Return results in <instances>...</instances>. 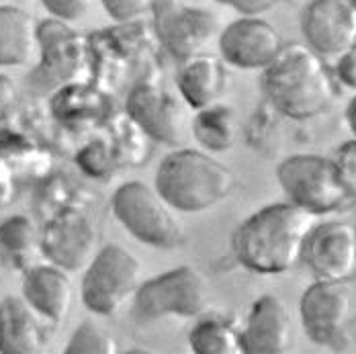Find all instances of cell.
Returning <instances> with one entry per match:
<instances>
[{
  "label": "cell",
  "instance_id": "obj_1",
  "mask_svg": "<svg viewBox=\"0 0 356 354\" xmlns=\"http://www.w3.org/2000/svg\"><path fill=\"white\" fill-rule=\"evenodd\" d=\"M314 213L295 203H273L244 219L232 238L238 262L256 275H283L301 262L303 246L316 227Z\"/></svg>",
  "mask_w": 356,
  "mask_h": 354
},
{
  "label": "cell",
  "instance_id": "obj_2",
  "mask_svg": "<svg viewBox=\"0 0 356 354\" xmlns=\"http://www.w3.org/2000/svg\"><path fill=\"white\" fill-rule=\"evenodd\" d=\"M262 90L270 105L295 121L323 115L336 99V86L320 54L309 45L289 43L262 70Z\"/></svg>",
  "mask_w": 356,
  "mask_h": 354
},
{
  "label": "cell",
  "instance_id": "obj_3",
  "mask_svg": "<svg viewBox=\"0 0 356 354\" xmlns=\"http://www.w3.org/2000/svg\"><path fill=\"white\" fill-rule=\"evenodd\" d=\"M156 191L178 213H201L221 203L234 188V175L213 156L182 147L156 170Z\"/></svg>",
  "mask_w": 356,
  "mask_h": 354
},
{
  "label": "cell",
  "instance_id": "obj_4",
  "mask_svg": "<svg viewBox=\"0 0 356 354\" xmlns=\"http://www.w3.org/2000/svg\"><path fill=\"white\" fill-rule=\"evenodd\" d=\"M277 178L286 199L314 215L342 209L353 195L336 162L318 154L286 158L277 168Z\"/></svg>",
  "mask_w": 356,
  "mask_h": 354
},
{
  "label": "cell",
  "instance_id": "obj_5",
  "mask_svg": "<svg viewBox=\"0 0 356 354\" xmlns=\"http://www.w3.org/2000/svg\"><path fill=\"white\" fill-rule=\"evenodd\" d=\"M111 207L119 223L145 246L175 250L182 244V225L156 186L152 188L142 180L125 182L115 191Z\"/></svg>",
  "mask_w": 356,
  "mask_h": 354
},
{
  "label": "cell",
  "instance_id": "obj_6",
  "mask_svg": "<svg viewBox=\"0 0 356 354\" xmlns=\"http://www.w3.org/2000/svg\"><path fill=\"white\" fill-rule=\"evenodd\" d=\"M142 284L140 258L121 244H107L88 262L80 295L88 312L115 316Z\"/></svg>",
  "mask_w": 356,
  "mask_h": 354
},
{
  "label": "cell",
  "instance_id": "obj_7",
  "mask_svg": "<svg viewBox=\"0 0 356 354\" xmlns=\"http://www.w3.org/2000/svg\"><path fill=\"white\" fill-rule=\"evenodd\" d=\"M205 309L207 284L193 266H178L152 277L134 295V314L145 323L164 318H199Z\"/></svg>",
  "mask_w": 356,
  "mask_h": 354
},
{
  "label": "cell",
  "instance_id": "obj_8",
  "mask_svg": "<svg viewBox=\"0 0 356 354\" xmlns=\"http://www.w3.org/2000/svg\"><path fill=\"white\" fill-rule=\"evenodd\" d=\"M152 13L162 47L180 62L203 54V47L219 33L217 15L182 0H154Z\"/></svg>",
  "mask_w": 356,
  "mask_h": 354
},
{
  "label": "cell",
  "instance_id": "obj_9",
  "mask_svg": "<svg viewBox=\"0 0 356 354\" xmlns=\"http://www.w3.org/2000/svg\"><path fill=\"white\" fill-rule=\"evenodd\" d=\"M305 336L320 346H340L353 314V289L346 281H316L299 303Z\"/></svg>",
  "mask_w": 356,
  "mask_h": 354
},
{
  "label": "cell",
  "instance_id": "obj_10",
  "mask_svg": "<svg viewBox=\"0 0 356 354\" xmlns=\"http://www.w3.org/2000/svg\"><path fill=\"white\" fill-rule=\"evenodd\" d=\"M301 31L321 58H342L356 47V4L353 0H309L301 15Z\"/></svg>",
  "mask_w": 356,
  "mask_h": 354
},
{
  "label": "cell",
  "instance_id": "obj_11",
  "mask_svg": "<svg viewBox=\"0 0 356 354\" xmlns=\"http://www.w3.org/2000/svg\"><path fill=\"white\" fill-rule=\"evenodd\" d=\"M285 47L279 29L256 17H242L219 33L221 60L238 70H264Z\"/></svg>",
  "mask_w": 356,
  "mask_h": 354
},
{
  "label": "cell",
  "instance_id": "obj_12",
  "mask_svg": "<svg viewBox=\"0 0 356 354\" xmlns=\"http://www.w3.org/2000/svg\"><path fill=\"white\" fill-rule=\"evenodd\" d=\"M301 262L320 281H350L356 275V227L344 221L316 223Z\"/></svg>",
  "mask_w": 356,
  "mask_h": 354
},
{
  "label": "cell",
  "instance_id": "obj_13",
  "mask_svg": "<svg viewBox=\"0 0 356 354\" xmlns=\"http://www.w3.org/2000/svg\"><path fill=\"white\" fill-rule=\"evenodd\" d=\"M97 230L86 215L64 213L47 223L41 236V250L51 260L66 271H80L88 266L95 258Z\"/></svg>",
  "mask_w": 356,
  "mask_h": 354
},
{
  "label": "cell",
  "instance_id": "obj_14",
  "mask_svg": "<svg viewBox=\"0 0 356 354\" xmlns=\"http://www.w3.org/2000/svg\"><path fill=\"white\" fill-rule=\"evenodd\" d=\"M291 340L293 323L285 301L270 293L258 297L242 328V354H283Z\"/></svg>",
  "mask_w": 356,
  "mask_h": 354
},
{
  "label": "cell",
  "instance_id": "obj_15",
  "mask_svg": "<svg viewBox=\"0 0 356 354\" xmlns=\"http://www.w3.org/2000/svg\"><path fill=\"white\" fill-rule=\"evenodd\" d=\"M39 37V51H41V64L31 76L37 84H62L72 72L78 68L82 60V41L72 31L68 23L60 19H49L39 23L37 27Z\"/></svg>",
  "mask_w": 356,
  "mask_h": 354
},
{
  "label": "cell",
  "instance_id": "obj_16",
  "mask_svg": "<svg viewBox=\"0 0 356 354\" xmlns=\"http://www.w3.org/2000/svg\"><path fill=\"white\" fill-rule=\"evenodd\" d=\"M127 113L158 142L175 145L182 140V113L177 101L156 86H136L127 99Z\"/></svg>",
  "mask_w": 356,
  "mask_h": 354
},
{
  "label": "cell",
  "instance_id": "obj_17",
  "mask_svg": "<svg viewBox=\"0 0 356 354\" xmlns=\"http://www.w3.org/2000/svg\"><path fill=\"white\" fill-rule=\"evenodd\" d=\"M23 297L43 319L60 323L68 316L74 297L70 275L58 264H41L25 273Z\"/></svg>",
  "mask_w": 356,
  "mask_h": 354
},
{
  "label": "cell",
  "instance_id": "obj_18",
  "mask_svg": "<svg viewBox=\"0 0 356 354\" xmlns=\"http://www.w3.org/2000/svg\"><path fill=\"white\" fill-rule=\"evenodd\" d=\"M41 316L25 297H4L0 301V354H37L47 336Z\"/></svg>",
  "mask_w": 356,
  "mask_h": 354
},
{
  "label": "cell",
  "instance_id": "obj_19",
  "mask_svg": "<svg viewBox=\"0 0 356 354\" xmlns=\"http://www.w3.org/2000/svg\"><path fill=\"white\" fill-rule=\"evenodd\" d=\"M225 62L211 54H197L182 62L177 74L180 97L195 111L215 105L225 92Z\"/></svg>",
  "mask_w": 356,
  "mask_h": 354
},
{
  "label": "cell",
  "instance_id": "obj_20",
  "mask_svg": "<svg viewBox=\"0 0 356 354\" xmlns=\"http://www.w3.org/2000/svg\"><path fill=\"white\" fill-rule=\"evenodd\" d=\"M33 15L21 6L0 4V68L25 66L39 51Z\"/></svg>",
  "mask_w": 356,
  "mask_h": 354
},
{
  "label": "cell",
  "instance_id": "obj_21",
  "mask_svg": "<svg viewBox=\"0 0 356 354\" xmlns=\"http://www.w3.org/2000/svg\"><path fill=\"white\" fill-rule=\"evenodd\" d=\"M188 344L195 354H242V328L229 316L203 312L188 334Z\"/></svg>",
  "mask_w": 356,
  "mask_h": 354
},
{
  "label": "cell",
  "instance_id": "obj_22",
  "mask_svg": "<svg viewBox=\"0 0 356 354\" xmlns=\"http://www.w3.org/2000/svg\"><path fill=\"white\" fill-rule=\"evenodd\" d=\"M193 136L203 150H209L213 154L227 152L229 147H234L238 136L236 113L219 103L199 108L193 119Z\"/></svg>",
  "mask_w": 356,
  "mask_h": 354
},
{
  "label": "cell",
  "instance_id": "obj_23",
  "mask_svg": "<svg viewBox=\"0 0 356 354\" xmlns=\"http://www.w3.org/2000/svg\"><path fill=\"white\" fill-rule=\"evenodd\" d=\"M119 351L117 340L97 325L95 321H82L66 344V354H115Z\"/></svg>",
  "mask_w": 356,
  "mask_h": 354
},
{
  "label": "cell",
  "instance_id": "obj_24",
  "mask_svg": "<svg viewBox=\"0 0 356 354\" xmlns=\"http://www.w3.org/2000/svg\"><path fill=\"white\" fill-rule=\"evenodd\" d=\"M37 244H41V238L33 219L27 215H13L0 223V246L6 252L19 256L27 254Z\"/></svg>",
  "mask_w": 356,
  "mask_h": 354
},
{
  "label": "cell",
  "instance_id": "obj_25",
  "mask_svg": "<svg viewBox=\"0 0 356 354\" xmlns=\"http://www.w3.org/2000/svg\"><path fill=\"white\" fill-rule=\"evenodd\" d=\"M105 13L117 23H131L152 10L154 0H101Z\"/></svg>",
  "mask_w": 356,
  "mask_h": 354
},
{
  "label": "cell",
  "instance_id": "obj_26",
  "mask_svg": "<svg viewBox=\"0 0 356 354\" xmlns=\"http://www.w3.org/2000/svg\"><path fill=\"white\" fill-rule=\"evenodd\" d=\"M41 4L54 19L76 23L90 10L92 0H41Z\"/></svg>",
  "mask_w": 356,
  "mask_h": 354
},
{
  "label": "cell",
  "instance_id": "obj_27",
  "mask_svg": "<svg viewBox=\"0 0 356 354\" xmlns=\"http://www.w3.org/2000/svg\"><path fill=\"white\" fill-rule=\"evenodd\" d=\"M19 101H21V92L17 82L8 74L0 72V123L8 121L17 113Z\"/></svg>",
  "mask_w": 356,
  "mask_h": 354
},
{
  "label": "cell",
  "instance_id": "obj_28",
  "mask_svg": "<svg viewBox=\"0 0 356 354\" xmlns=\"http://www.w3.org/2000/svg\"><path fill=\"white\" fill-rule=\"evenodd\" d=\"M338 170L342 178L346 180V184L355 191L356 188V138L350 142H344L338 152H336V158H334Z\"/></svg>",
  "mask_w": 356,
  "mask_h": 354
},
{
  "label": "cell",
  "instance_id": "obj_29",
  "mask_svg": "<svg viewBox=\"0 0 356 354\" xmlns=\"http://www.w3.org/2000/svg\"><path fill=\"white\" fill-rule=\"evenodd\" d=\"M215 2L238 10L242 17H256L266 13L277 0H215Z\"/></svg>",
  "mask_w": 356,
  "mask_h": 354
},
{
  "label": "cell",
  "instance_id": "obj_30",
  "mask_svg": "<svg viewBox=\"0 0 356 354\" xmlns=\"http://www.w3.org/2000/svg\"><path fill=\"white\" fill-rule=\"evenodd\" d=\"M338 78L350 86V88H356V47L353 51L344 54L342 58H338Z\"/></svg>",
  "mask_w": 356,
  "mask_h": 354
},
{
  "label": "cell",
  "instance_id": "obj_31",
  "mask_svg": "<svg viewBox=\"0 0 356 354\" xmlns=\"http://www.w3.org/2000/svg\"><path fill=\"white\" fill-rule=\"evenodd\" d=\"M346 121H348V127H350V131L355 134L356 138V95L353 97V101L348 103V108H346Z\"/></svg>",
  "mask_w": 356,
  "mask_h": 354
},
{
  "label": "cell",
  "instance_id": "obj_32",
  "mask_svg": "<svg viewBox=\"0 0 356 354\" xmlns=\"http://www.w3.org/2000/svg\"><path fill=\"white\" fill-rule=\"evenodd\" d=\"M355 332H356V319H355Z\"/></svg>",
  "mask_w": 356,
  "mask_h": 354
},
{
  "label": "cell",
  "instance_id": "obj_33",
  "mask_svg": "<svg viewBox=\"0 0 356 354\" xmlns=\"http://www.w3.org/2000/svg\"><path fill=\"white\" fill-rule=\"evenodd\" d=\"M353 2H355V4H356V0H353Z\"/></svg>",
  "mask_w": 356,
  "mask_h": 354
},
{
  "label": "cell",
  "instance_id": "obj_34",
  "mask_svg": "<svg viewBox=\"0 0 356 354\" xmlns=\"http://www.w3.org/2000/svg\"><path fill=\"white\" fill-rule=\"evenodd\" d=\"M0 2H2V0H0Z\"/></svg>",
  "mask_w": 356,
  "mask_h": 354
}]
</instances>
